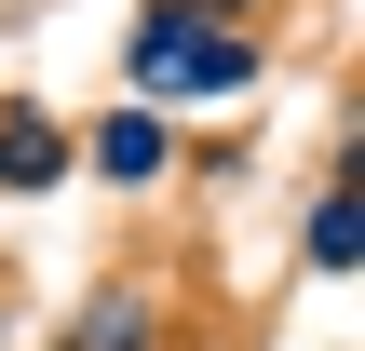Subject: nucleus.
Returning <instances> with one entry per match:
<instances>
[{
	"mask_svg": "<svg viewBox=\"0 0 365 351\" xmlns=\"http://www.w3.org/2000/svg\"><path fill=\"white\" fill-rule=\"evenodd\" d=\"M135 81H149V95H230V81H244V41H203V27H149V41H135Z\"/></svg>",
	"mask_w": 365,
	"mask_h": 351,
	"instance_id": "f257e3e1",
	"label": "nucleus"
},
{
	"mask_svg": "<svg viewBox=\"0 0 365 351\" xmlns=\"http://www.w3.org/2000/svg\"><path fill=\"white\" fill-rule=\"evenodd\" d=\"M54 162H68V149H54V122H27V108H14V122H0V176H14V189H41Z\"/></svg>",
	"mask_w": 365,
	"mask_h": 351,
	"instance_id": "f03ea898",
	"label": "nucleus"
},
{
	"mask_svg": "<svg viewBox=\"0 0 365 351\" xmlns=\"http://www.w3.org/2000/svg\"><path fill=\"white\" fill-rule=\"evenodd\" d=\"M122 338H135V298H108V311L81 325V351H122Z\"/></svg>",
	"mask_w": 365,
	"mask_h": 351,
	"instance_id": "7ed1b4c3",
	"label": "nucleus"
}]
</instances>
